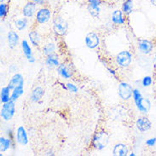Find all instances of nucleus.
Listing matches in <instances>:
<instances>
[{
  "instance_id": "nucleus-1",
  "label": "nucleus",
  "mask_w": 156,
  "mask_h": 156,
  "mask_svg": "<svg viewBox=\"0 0 156 156\" xmlns=\"http://www.w3.org/2000/svg\"><path fill=\"white\" fill-rule=\"evenodd\" d=\"M108 135L104 131H97L93 136L92 146L97 150H102L108 144Z\"/></svg>"
},
{
  "instance_id": "nucleus-2",
  "label": "nucleus",
  "mask_w": 156,
  "mask_h": 156,
  "mask_svg": "<svg viewBox=\"0 0 156 156\" xmlns=\"http://www.w3.org/2000/svg\"><path fill=\"white\" fill-rule=\"evenodd\" d=\"M68 22L60 16H55L52 21V29L55 35L64 36L68 31Z\"/></svg>"
},
{
  "instance_id": "nucleus-3",
  "label": "nucleus",
  "mask_w": 156,
  "mask_h": 156,
  "mask_svg": "<svg viewBox=\"0 0 156 156\" xmlns=\"http://www.w3.org/2000/svg\"><path fill=\"white\" fill-rule=\"evenodd\" d=\"M16 111L15 101L10 100L8 102H5L1 109V117L5 121H9L13 118Z\"/></svg>"
},
{
  "instance_id": "nucleus-4",
  "label": "nucleus",
  "mask_w": 156,
  "mask_h": 156,
  "mask_svg": "<svg viewBox=\"0 0 156 156\" xmlns=\"http://www.w3.org/2000/svg\"><path fill=\"white\" fill-rule=\"evenodd\" d=\"M115 61H116V64L119 68H126L131 65V61H132V55L129 51H121L116 55Z\"/></svg>"
},
{
  "instance_id": "nucleus-5",
  "label": "nucleus",
  "mask_w": 156,
  "mask_h": 156,
  "mask_svg": "<svg viewBox=\"0 0 156 156\" xmlns=\"http://www.w3.org/2000/svg\"><path fill=\"white\" fill-rule=\"evenodd\" d=\"M133 89L130 84L126 82L119 83L118 87V92L119 97L123 100H129L133 95Z\"/></svg>"
},
{
  "instance_id": "nucleus-6",
  "label": "nucleus",
  "mask_w": 156,
  "mask_h": 156,
  "mask_svg": "<svg viewBox=\"0 0 156 156\" xmlns=\"http://www.w3.org/2000/svg\"><path fill=\"white\" fill-rule=\"evenodd\" d=\"M51 17V11L50 10V9L48 8H41L40 9H38V12L36 13V16H35V20L36 22L42 25L44 23H47L48 21H50Z\"/></svg>"
},
{
  "instance_id": "nucleus-7",
  "label": "nucleus",
  "mask_w": 156,
  "mask_h": 156,
  "mask_svg": "<svg viewBox=\"0 0 156 156\" xmlns=\"http://www.w3.org/2000/svg\"><path fill=\"white\" fill-rule=\"evenodd\" d=\"M84 42H85V45L88 47L89 49H96L100 44V38L98 34L91 32V33L87 34V35L85 36Z\"/></svg>"
},
{
  "instance_id": "nucleus-8",
  "label": "nucleus",
  "mask_w": 156,
  "mask_h": 156,
  "mask_svg": "<svg viewBox=\"0 0 156 156\" xmlns=\"http://www.w3.org/2000/svg\"><path fill=\"white\" fill-rule=\"evenodd\" d=\"M138 49L144 54H148L150 51H152L154 48V44L151 41H149L148 39H144V38H139L138 42H137Z\"/></svg>"
},
{
  "instance_id": "nucleus-9",
  "label": "nucleus",
  "mask_w": 156,
  "mask_h": 156,
  "mask_svg": "<svg viewBox=\"0 0 156 156\" xmlns=\"http://www.w3.org/2000/svg\"><path fill=\"white\" fill-rule=\"evenodd\" d=\"M16 138L17 143L21 145H27L28 144V137H27V134L26 132L24 127L19 126L17 128Z\"/></svg>"
},
{
  "instance_id": "nucleus-10",
  "label": "nucleus",
  "mask_w": 156,
  "mask_h": 156,
  "mask_svg": "<svg viewBox=\"0 0 156 156\" xmlns=\"http://www.w3.org/2000/svg\"><path fill=\"white\" fill-rule=\"evenodd\" d=\"M57 73L60 76H62L63 79L68 80L73 76V71L71 66H68L67 64H60L57 67Z\"/></svg>"
},
{
  "instance_id": "nucleus-11",
  "label": "nucleus",
  "mask_w": 156,
  "mask_h": 156,
  "mask_svg": "<svg viewBox=\"0 0 156 156\" xmlns=\"http://www.w3.org/2000/svg\"><path fill=\"white\" fill-rule=\"evenodd\" d=\"M36 3L35 2H27L22 9V14L26 18H32L36 13Z\"/></svg>"
},
{
  "instance_id": "nucleus-12",
  "label": "nucleus",
  "mask_w": 156,
  "mask_h": 156,
  "mask_svg": "<svg viewBox=\"0 0 156 156\" xmlns=\"http://www.w3.org/2000/svg\"><path fill=\"white\" fill-rule=\"evenodd\" d=\"M21 48H22L24 55L27 57V61L29 62L30 63L35 62V58L33 55L32 49H31L29 44H28V42L27 40H22V42H21Z\"/></svg>"
},
{
  "instance_id": "nucleus-13",
  "label": "nucleus",
  "mask_w": 156,
  "mask_h": 156,
  "mask_svg": "<svg viewBox=\"0 0 156 156\" xmlns=\"http://www.w3.org/2000/svg\"><path fill=\"white\" fill-rule=\"evenodd\" d=\"M19 85H24V79H23V76L21 74L16 73L11 78V80H9L8 86L10 90H13V89L16 88V86H19Z\"/></svg>"
},
{
  "instance_id": "nucleus-14",
  "label": "nucleus",
  "mask_w": 156,
  "mask_h": 156,
  "mask_svg": "<svg viewBox=\"0 0 156 156\" xmlns=\"http://www.w3.org/2000/svg\"><path fill=\"white\" fill-rule=\"evenodd\" d=\"M112 21L116 25H123L126 22V18L122 10H114L112 13Z\"/></svg>"
},
{
  "instance_id": "nucleus-15",
  "label": "nucleus",
  "mask_w": 156,
  "mask_h": 156,
  "mask_svg": "<svg viewBox=\"0 0 156 156\" xmlns=\"http://www.w3.org/2000/svg\"><path fill=\"white\" fill-rule=\"evenodd\" d=\"M45 64L48 68H57L60 65L59 62V56L55 53L51 54V55H47L46 59H45Z\"/></svg>"
},
{
  "instance_id": "nucleus-16",
  "label": "nucleus",
  "mask_w": 156,
  "mask_h": 156,
  "mask_svg": "<svg viewBox=\"0 0 156 156\" xmlns=\"http://www.w3.org/2000/svg\"><path fill=\"white\" fill-rule=\"evenodd\" d=\"M7 39H8L9 47L10 49H14L17 46L19 42V35L15 31H9L7 34Z\"/></svg>"
},
{
  "instance_id": "nucleus-17",
  "label": "nucleus",
  "mask_w": 156,
  "mask_h": 156,
  "mask_svg": "<svg viewBox=\"0 0 156 156\" xmlns=\"http://www.w3.org/2000/svg\"><path fill=\"white\" fill-rule=\"evenodd\" d=\"M113 154L114 156H126L128 154V148L126 144H117L113 149Z\"/></svg>"
},
{
  "instance_id": "nucleus-18",
  "label": "nucleus",
  "mask_w": 156,
  "mask_h": 156,
  "mask_svg": "<svg viewBox=\"0 0 156 156\" xmlns=\"http://www.w3.org/2000/svg\"><path fill=\"white\" fill-rule=\"evenodd\" d=\"M136 126L137 129L141 131H145L149 129L150 127V122L147 118L144 117H140L136 121Z\"/></svg>"
},
{
  "instance_id": "nucleus-19",
  "label": "nucleus",
  "mask_w": 156,
  "mask_h": 156,
  "mask_svg": "<svg viewBox=\"0 0 156 156\" xmlns=\"http://www.w3.org/2000/svg\"><path fill=\"white\" fill-rule=\"evenodd\" d=\"M44 96V90L41 87H36L34 89L31 94V100L34 102H37L42 99Z\"/></svg>"
},
{
  "instance_id": "nucleus-20",
  "label": "nucleus",
  "mask_w": 156,
  "mask_h": 156,
  "mask_svg": "<svg viewBox=\"0 0 156 156\" xmlns=\"http://www.w3.org/2000/svg\"><path fill=\"white\" fill-rule=\"evenodd\" d=\"M10 90H11L9 88V86L2 88V90H1V96H0L2 103H5V102H8L9 101H10V97H11Z\"/></svg>"
},
{
  "instance_id": "nucleus-21",
  "label": "nucleus",
  "mask_w": 156,
  "mask_h": 156,
  "mask_svg": "<svg viewBox=\"0 0 156 156\" xmlns=\"http://www.w3.org/2000/svg\"><path fill=\"white\" fill-rule=\"evenodd\" d=\"M29 37V40L31 44L34 46H38L39 44V41H40V38H39V34L37 32V30H33L31 31L28 34Z\"/></svg>"
},
{
  "instance_id": "nucleus-22",
  "label": "nucleus",
  "mask_w": 156,
  "mask_h": 156,
  "mask_svg": "<svg viewBox=\"0 0 156 156\" xmlns=\"http://www.w3.org/2000/svg\"><path fill=\"white\" fill-rule=\"evenodd\" d=\"M24 92V90H23V85H19L16 86V88H14L12 90V92H11V97H10V100L16 101L21 97V95Z\"/></svg>"
},
{
  "instance_id": "nucleus-23",
  "label": "nucleus",
  "mask_w": 156,
  "mask_h": 156,
  "mask_svg": "<svg viewBox=\"0 0 156 156\" xmlns=\"http://www.w3.org/2000/svg\"><path fill=\"white\" fill-rule=\"evenodd\" d=\"M11 146V140L5 138L4 136L0 137V151L3 153L7 151Z\"/></svg>"
},
{
  "instance_id": "nucleus-24",
  "label": "nucleus",
  "mask_w": 156,
  "mask_h": 156,
  "mask_svg": "<svg viewBox=\"0 0 156 156\" xmlns=\"http://www.w3.org/2000/svg\"><path fill=\"white\" fill-rule=\"evenodd\" d=\"M55 44H53V43H48L43 47V53H44V55H45L46 56L55 53Z\"/></svg>"
},
{
  "instance_id": "nucleus-25",
  "label": "nucleus",
  "mask_w": 156,
  "mask_h": 156,
  "mask_svg": "<svg viewBox=\"0 0 156 156\" xmlns=\"http://www.w3.org/2000/svg\"><path fill=\"white\" fill-rule=\"evenodd\" d=\"M27 23H28V21H27V18H22V19H19V20H17V21H15V26H16V29L18 31H22V30H24L27 27Z\"/></svg>"
},
{
  "instance_id": "nucleus-26",
  "label": "nucleus",
  "mask_w": 156,
  "mask_h": 156,
  "mask_svg": "<svg viewBox=\"0 0 156 156\" xmlns=\"http://www.w3.org/2000/svg\"><path fill=\"white\" fill-rule=\"evenodd\" d=\"M8 12V9H7V6L5 4H1L0 5V16L4 17L6 16V14Z\"/></svg>"
},
{
  "instance_id": "nucleus-27",
  "label": "nucleus",
  "mask_w": 156,
  "mask_h": 156,
  "mask_svg": "<svg viewBox=\"0 0 156 156\" xmlns=\"http://www.w3.org/2000/svg\"><path fill=\"white\" fill-rule=\"evenodd\" d=\"M66 89L73 93H76L78 92V90H79V89H78V87H77L76 85H74L73 84H71V83H68V84H67Z\"/></svg>"
},
{
  "instance_id": "nucleus-28",
  "label": "nucleus",
  "mask_w": 156,
  "mask_h": 156,
  "mask_svg": "<svg viewBox=\"0 0 156 156\" xmlns=\"http://www.w3.org/2000/svg\"><path fill=\"white\" fill-rule=\"evenodd\" d=\"M143 83H144V86H148V85H150V84L153 83V79L152 78H150V77H146V78H144Z\"/></svg>"
},
{
  "instance_id": "nucleus-29",
  "label": "nucleus",
  "mask_w": 156,
  "mask_h": 156,
  "mask_svg": "<svg viewBox=\"0 0 156 156\" xmlns=\"http://www.w3.org/2000/svg\"><path fill=\"white\" fill-rule=\"evenodd\" d=\"M34 2H35L37 4H39V5H42L44 3V0H34Z\"/></svg>"
},
{
  "instance_id": "nucleus-30",
  "label": "nucleus",
  "mask_w": 156,
  "mask_h": 156,
  "mask_svg": "<svg viewBox=\"0 0 156 156\" xmlns=\"http://www.w3.org/2000/svg\"><path fill=\"white\" fill-rule=\"evenodd\" d=\"M108 71H109V73H111V74H112V75H113V76L116 77V73L114 72L113 69H111V68H108Z\"/></svg>"
},
{
  "instance_id": "nucleus-31",
  "label": "nucleus",
  "mask_w": 156,
  "mask_h": 156,
  "mask_svg": "<svg viewBox=\"0 0 156 156\" xmlns=\"http://www.w3.org/2000/svg\"><path fill=\"white\" fill-rule=\"evenodd\" d=\"M153 140L154 139H150L149 141H148V142H147V144H148V145H153L154 143V141H153Z\"/></svg>"
},
{
  "instance_id": "nucleus-32",
  "label": "nucleus",
  "mask_w": 156,
  "mask_h": 156,
  "mask_svg": "<svg viewBox=\"0 0 156 156\" xmlns=\"http://www.w3.org/2000/svg\"><path fill=\"white\" fill-rule=\"evenodd\" d=\"M74 1H82V0H74Z\"/></svg>"
}]
</instances>
